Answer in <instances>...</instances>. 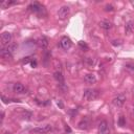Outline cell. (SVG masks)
<instances>
[{
  "instance_id": "d4e9b609",
  "label": "cell",
  "mask_w": 134,
  "mask_h": 134,
  "mask_svg": "<svg viewBox=\"0 0 134 134\" xmlns=\"http://www.w3.org/2000/svg\"><path fill=\"white\" fill-rule=\"evenodd\" d=\"M66 131H68V132H71V130H70V128H69L68 126H66Z\"/></svg>"
},
{
  "instance_id": "52a82bcc",
  "label": "cell",
  "mask_w": 134,
  "mask_h": 134,
  "mask_svg": "<svg viewBox=\"0 0 134 134\" xmlns=\"http://www.w3.org/2000/svg\"><path fill=\"white\" fill-rule=\"evenodd\" d=\"M12 40H13V36H12L11 33L5 32V33H3L1 35V43H2V45H9L11 42H12Z\"/></svg>"
},
{
  "instance_id": "7c38bea8",
  "label": "cell",
  "mask_w": 134,
  "mask_h": 134,
  "mask_svg": "<svg viewBox=\"0 0 134 134\" xmlns=\"http://www.w3.org/2000/svg\"><path fill=\"white\" fill-rule=\"evenodd\" d=\"M53 78H54V80L58 82V84L65 83V80H64V76H63L62 71H56L53 73Z\"/></svg>"
},
{
  "instance_id": "5b68a950",
  "label": "cell",
  "mask_w": 134,
  "mask_h": 134,
  "mask_svg": "<svg viewBox=\"0 0 134 134\" xmlns=\"http://www.w3.org/2000/svg\"><path fill=\"white\" fill-rule=\"evenodd\" d=\"M51 126L50 125H46V126H43V127H38V128H35L32 130L33 133H37V134H46L49 131H51Z\"/></svg>"
},
{
  "instance_id": "44dd1931",
  "label": "cell",
  "mask_w": 134,
  "mask_h": 134,
  "mask_svg": "<svg viewBox=\"0 0 134 134\" xmlns=\"http://www.w3.org/2000/svg\"><path fill=\"white\" fill-rule=\"evenodd\" d=\"M118 125H120L121 127H124V126H125L126 125V118L125 117H124V116H121L120 118H118Z\"/></svg>"
},
{
  "instance_id": "277c9868",
  "label": "cell",
  "mask_w": 134,
  "mask_h": 134,
  "mask_svg": "<svg viewBox=\"0 0 134 134\" xmlns=\"http://www.w3.org/2000/svg\"><path fill=\"white\" fill-rule=\"evenodd\" d=\"M69 14H70V8H69V6L64 5V6H62L60 9H59L58 16H59L60 19H66L69 16Z\"/></svg>"
},
{
  "instance_id": "4fadbf2b",
  "label": "cell",
  "mask_w": 134,
  "mask_h": 134,
  "mask_svg": "<svg viewBox=\"0 0 134 134\" xmlns=\"http://www.w3.org/2000/svg\"><path fill=\"white\" fill-rule=\"evenodd\" d=\"M84 80H85L86 83L88 84H95L96 83V78L94 74H91V73H88L84 77Z\"/></svg>"
},
{
  "instance_id": "603a6c76",
  "label": "cell",
  "mask_w": 134,
  "mask_h": 134,
  "mask_svg": "<svg viewBox=\"0 0 134 134\" xmlns=\"http://www.w3.org/2000/svg\"><path fill=\"white\" fill-rule=\"evenodd\" d=\"M114 9V6L112 5V4H107V5L105 6V11L106 12H112Z\"/></svg>"
},
{
  "instance_id": "d6986e66",
  "label": "cell",
  "mask_w": 134,
  "mask_h": 134,
  "mask_svg": "<svg viewBox=\"0 0 134 134\" xmlns=\"http://www.w3.org/2000/svg\"><path fill=\"white\" fill-rule=\"evenodd\" d=\"M13 4H16V2H14V1H3V2H1V7L2 8H6L8 6L13 5Z\"/></svg>"
},
{
  "instance_id": "ac0fdd59",
  "label": "cell",
  "mask_w": 134,
  "mask_h": 134,
  "mask_svg": "<svg viewBox=\"0 0 134 134\" xmlns=\"http://www.w3.org/2000/svg\"><path fill=\"white\" fill-rule=\"evenodd\" d=\"M17 47H18V45H17L16 43H11V44H9V45H7L6 49H7V50H8L9 52H12V53H13V52H14V51L17 49Z\"/></svg>"
},
{
  "instance_id": "8fae6325",
  "label": "cell",
  "mask_w": 134,
  "mask_h": 134,
  "mask_svg": "<svg viewBox=\"0 0 134 134\" xmlns=\"http://www.w3.org/2000/svg\"><path fill=\"white\" fill-rule=\"evenodd\" d=\"M133 31H134V23L132 21L126 22V24H125V33H126V35L129 36V35H131L133 33Z\"/></svg>"
},
{
  "instance_id": "ba28073f",
  "label": "cell",
  "mask_w": 134,
  "mask_h": 134,
  "mask_svg": "<svg viewBox=\"0 0 134 134\" xmlns=\"http://www.w3.org/2000/svg\"><path fill=\"white\" fill-rule=\"evenodd\" d=\"M13 90H14V92H16V93L24 94V93H26L27 89L25 88L24 85H22L21 83H15L14 86H13Z\"/></svg>"
},
{
  "instance_id": "2e32d148",
  "label": "cell",
  "mask_w": 134,
  "mask_h": 134,
  "mask_svg": "<svg viewBox=\"0 0 134 134\" xmlns=\"http://www.w3.org/2000/svg\"><path fill=\"white\" fill-rule=\"evenodd\" d=\"M88 126H89V122H88L87 118H85V120H83L79 123V128L82 129V130H86V129L88 128Z\"/></svg>"
},
{
  "instance_id": "484cf974",
  "label": "cell",
  "mask_w": 134,
  "mask_h": 134,
  "mask_svg": "<svg viewBox=\"0 0 134 134\" xmlns=\"http://www.w3.org/2000/svg\"><path fill=\"white\" fill-rule=\"evenodd\" d=\"M130 3H131V5L134 7V1H130Z\"/></svg>"
},
{
  "instance_id": "3957f363",
  "label": "cell",
  "mask_w": 134,
  "mask_h": 134,
  "mask_svg": "<svg viewBox=\"0 0 134 134\" xmlns=\"http://www.w3.org/2000/svg\"><path fill=\"white\" fill-rule=\"evenodd\" d=\"M125 101H126V95L122 93V94H118L117 96L114 97L113 101H112V103H113V105L115 106V107L121 108V107L124 106V104H125Z\"/></svg>"
},
{
  "instance_id": "8992f818",
  "label": "cell",
  "mask_w": 134,
  "mask_h": 134,
  "mask_svg": "<svg viewBox=\"0 0 134 134\" xmlns=\"http://www.w3.org/2000/svg\"><path fill=\"white\" fill-rule=\"evenodd\" d=\"M71 45H72V42H71V40L68 37H63L61 39V41H60V47L63 48L64 50H68V49L71 47Z\"/></svg>"
},
{
  "instance_id": "5bb4252c",
  "label": "cell",
  "mask_w": 134,
  "mask_h": 134,
  "mask_svg": "<svg viewBox=\"0 0 134 134\" xmlns=\"http://www.w3.org/2000/svg\"><path fill=\"white\" fill-rule=\"evenodd\" d=\"M100 26L103 29H105V31H110V29L112 28V23L108 20H103V21L100 22Z\"/></svg>"
},
{
  "instance_id": "83f0119b",
  "label": "cell",
  "mask_w": 134,
  "mask_h": 134,
  "mask_svg": "<svg viewBox=\"0 0 134 134\" xmlns=\"http://www.w3.org/2000/svg\"><path fill=\"white\" fill-rule=\"evenodd\" d=\"M125 134H128V133H125Z\"/></svg>"
},
{
  "instance_id": "6da1fadb",
  "label": "cell",
  "mask_w": 134,
  "mask_h": 134,
  "mask_svg": "<svg viewBox=\"0 0 134 134\" xmlns=\"http://www.w3.org/2000/svg\"><path fill=\"white\" fill-rule=\"evenodd\" d=\"M83 96L88 102L94 101V100H96V98L100 96V91L96 90V89H86V90L84 91Z\"/></svg>"
},
{
  "instance_id": "7a4b0ae2",
  "label": "cell",
  "mask_w": 134,
  "mask_h": 134,
  "mask_svg": "<svg viewBox=\"0 0 134 134\" xmlns=\"http://www.w3.org/2000/svg\"><path fill=\"white\" fill-rule=\"evenodd\" d=\"M28 9L31 12L37 14V15H45V8H44V6L42 5V4H40L39 2H33L28 5Z\"/></svg>"
},
{
  "instance_id": "9a60e30c",
  "label": "cell",
  "mask_w": 134,
  "mask_h": 134,
  "mask_svg": "<svg viewBox=\"0 0 134 134\" xmlns=\"http://www.w3.org/2000/svg\"><path fill=\"white\" fill-rule=\"evenodd\" d=\"M0 56H1L2 58H4V59H12L13 53L9 52L6 48H2L1 50H0Z\"/></svg>"
},
{
  "instance_id": "9c48e42d",
  "label": "cell",
  "mask_w": 134,
  "mask_h": 134,
  "mask_svg": "<svg viewBox=\"0 0 134 134\" xmlns=\"http://www.w3.org/2000/svg\"><path fill=\"white\" fill-rule=\"evenodd\" d=\"M98 133L100 134H108L109 133V124L107 121H102L98 125Z\"/></svg>"
},
{
  "instance_id": "cb8c5ba5",
  "label": "cell",
  "mask_w": 134,
  "mask_h": 134,
  "mask_svg": "<svg viewBox=\"0 0 134 134\" xmlns=\"http://www.w3.org/2000/svg\"><path fill=\"white\" fill-rule=\"evenodd\" d=\"M58 106H60L61 108H63V104L61 102H58Z\"/></svg>"
},
{
  "instance_id": "7402d4cb",
  "label": "cell",
  "mask_w": 134,
  "mask_h": 134,
  "mask_svg": "<svg viewBox=\"0 0 134 134\" xmlns=\"http://www.w3.org/2000/svg\"><path fill=\"white\" fill-rule=\"evenodd\" d=\"M86 62L89 64L90 66L94 65L95 64V59H91V58H86Z\"/></svg>"
},
{
  "instance_id": "e0dca14e",
  "label": "cell",
  "mask_w": 134,
  "mask_h": 134,
  "mask_svg": "<svg viewBox=\"0 0 134 134\" xmlns=\"http://www.w3.org/2000/svg\"><path fill=\"white\" fill-rule=\"evenodd\" d=\"M125 69L130 73H134V63H126Z\"/></svg>"
},
{
  "instance_id": "30bf717a",
  "label": "cell",
  "mask_w": 134,
  "mask_h": 134,
  "mask_svg": "<svg viewBox=\"0 0 134 134\" xmlns=\"http://www.w3.org/2000/svg\"><path fill=\"white\" fill-rule=\"evenodd\" d=\"M48 44H49L48 39H47L45 36H42V37L38 40V45L40 46L42 49H46V48L48 47Z\"/></svg>"
},
{
  "instance_id": "ffe728a7",
  "label": "cell",
  "mask_w": 134,
  "mask_h": 134,
  "mask_svg": "<svg viewBox=\"0 0 134 134\" xmlns=\"http://www.w3.org/2000/svg\"><path fill=\"white\" fill-rule=\"evenodd\" d=\"M79 46H80L84 51H86V50H88V45L85 43V42H83V41H80L79 42Z\"/></svg>"
},
{
  "instance_id": "4316f807",
  "label": "cell",
  "mask_w": 134,
  "mask_h": 134,
  "mask_svg": "<svg viewBox=\"0 0 134 134\" xmlns=\"http://www.w3.org/2000/svg\"><path fill=\"white\" fill-rule=\"evenodd\" d=\"M133 111H134V108H133Z\"/></svg>"
}]
</instances>
